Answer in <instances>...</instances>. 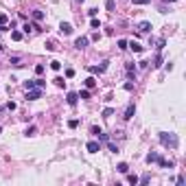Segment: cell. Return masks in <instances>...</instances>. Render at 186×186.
Returning <instances> with one entry per match:
<instances>
[{"mask_svg": "<svg viewBox=\"0 0 186 186\" xmlns=\"http://www.w3.org/2000/svg\"><path fill=\"white\" fill-rule=\"evenodd\" d=\"M125 90H127V92H132V90H134V83H132V81H127V83H125Z\"/></svg>", "mask_w": 186, "mask_h": 186, "instance_id": "37", "label": "cell"}, {"mask_svg": "<svg viewBox=\"0 0 186 186\" xmlns=\"http://www.w3.org/2000/svg\"><path fill=\"white\" fill-rule=\"evenodd\" d=\"M107 66H110V61H103V64L101 66H90V72H92V74H103V72H105V70H107Z\"/></svg>", "mask_w": 186, "mask_h": 186, "instance_id": "3", "label": "cell"}, {"mask_svg": "<svg viewBox=\"0 0 186 186\" xmlns=\"http://www.w3.org/2000/svg\"><path fill=\"white\" fill-rule=\"evenodd\" d=\"M0 132H2V127H0Z\"/></svg>", "mask_w": 186, "mask_h": 186, "instance_id": "41", "label": "cell"}, {"mask_svg": "<svg viewBox=\"0 0 186 186\" xmlns=\"http://www.w3.org/2000/svg\"><path fill=\"white\" fill-rule=\"evenodd\" d=\"M77 2H83V0H77Z\"/></svg>", "mask_w": 186, "mask_h": 186, "instance_id": "39", "label": "cell"}, {"mask_svg": "<svg viewBox=\"0 0 186 186\" xmlns=\"http://www.w3.org/2000/svg\"><path fill=\"white\" fill-rule=\"evenodd\" d=\"M50 68H53V70H61V61L53 59V61H50Z\"/></svg>", "mask_w": 186, "mask_h": 186, "instance_id": "21", "label": "cell"}, {"mask_svg": "<svg viewBox=\"0 0 186 186\" xmlns=\"http://www.w3.org/2000/svg\"><path fill=\"white\" fill-rule=\"evenodd\" d=\"M42 99V88H31L26 90V101H37Z\"/></svg>", "mask_w": 186, "mask_h": 186, "instance_id": "2", "label": "cell"}, {"mask_svg": "<svg viewBox=\"0 0 186 186\" xmlns=\"http://www.w3.org/2000/svg\"><path fill=\"white\" fill-rule=\"evenodd\" d=\"M59 31L64 35H70L72 33V24H70V22H61V24H59Z\"/></svg>", "mask_w": 186, "mask_h": 186, "instance_id": "6", "label": "cell"}, {"mask_svg": "<svg viewBox=\"0 0 186 186\" xmlns=\"http://www.w3.org/2000/svg\"><path fill=\"white\" fill-rule=\"evenodd\" d=\"M127 182L136 186V184H138V175H136V173H129V175H127Z\"/></svg>", "mask_w": 186, "mask_h": 186, "instance_id": "18", "label": "cell"}, {"mask_svg": "<svg viewBox=\"0 0 186 186\" xmlns=\"http://www.w3.org/2000/svg\"><path fill=\"white\" fill-rule=\"evenodd\" d=\"M77 94L81 99H90V90H81V92H77Z\"/></svg>", "mask_w": 186, "mask_h": 186, "instance_id": "27", "label": "cell"}, {"mask_svg": "<svg viewBox=\"0 0 186 186\" xmlns=\"http://www.w3.org/2000/svg\"><path fill=\"white\" fill-rule=\"evenodd\" d=\"M74 46H77L79 50H81V48H85V46H88V37H77V42H74Z\"/></svg>", "mask_w": 186, "mask_h": 186, "instance_id": "10", "label": "cell"}, {"mask_svg": "<svg viewBox=\"0 0 186 186\" xmlns=\"http://www.w3.org/2000/svg\"><path fill=\"white\" fill-rule=\"evenodd\" d=\"M11 64H13V66H22V64H20V57H18V55H15V57H11Z\"/></svg>", "mask_w": 186, "mask_h": 186, "instance_id": "32", "label": "cell"}, {"mask_svg": "<svg viewBox=\"0 0 186 186\" xmlns=\"http://www.w3.org/2000/svg\"><path fill=\"white\" fill-rule=\"evenodd\" d=\"M35 132H37V127H35V125H31V127H26V136H35Z\"/></svg>", "mask_w": 186, "mask_h": 186, "instance_id": "22", "label": "cell"}, {"mask_svg": "<svg viewBox=\"0 0 186 186\" xmlns=\"http://www.w3.org/2000/svg\"><path fill=\"white\" fill-rule=\"evenodd\" d=\"M158 158H160V156H158L156 151H151V153L147 156V162H149V164H151V162H158Z\"/></svg>", "mask_w": 186, "mask_h": 186, "instance_id": "19", "label": "cell"}, {"mask_svg": "<svg viewBox=\"0 0 186 186\" xmlns=\"http://www.w3.org/2000/svg\"><path fill=\"white\" fill-rule=\"evenodd\" d=\"M164 2H175V0H164Z\"/></svg>", "mask_w": 186, "mask_h": 186, "instance_id": "38", "label": "cell"}, {"mask_svg": "<svg viewBox=\"0 0 186 186\" xmlns=\"http://www.w3.org/2000/svg\"><path fill=\"white\" fill-rule=\"evenodd\" d=\"M68 127H70V129H77V127H79V121H77V118H72V121H68Z\"/></svg>", "mask_w": 186, "mask_h": 186, "instance_id": "24", "label": "cell"}, {"mask_svg": "<svg viewBox=\"0 0 186 186\" xmlns=\"http://www.w3.org/2000/svg\"><path fill=\"white\" fill-rule=\"evenodd\" d=\"M116 171H118V173H129V167H127V162H121V164L116 167Z\"/></svg>", "mask_w": 186, "mask_h": 186, "instance_id": "15", "label": "cell"}, {"mask_svg": "<svg viewBox=\"0 0 186 186\" xmlns=\"http://www.w3.org/2000/svg\"><path fill=\"white\" fill-rule=\"evenodd\" d=\"M11 39H13V42H20V39H22V33H20V31H11Z\"/></svg>", "mask_w": 186, "mask_h": 186, "instance_id": "20", "label": "cell"}, {"mask_svg": "<svg viewBox=\"0 0 186 186\" xmlns=\"http://www.w3.org/2000/svg\"><path fill=\"white\" fill-rule=\"evenodd\" d=\"M105 7H107V11H112V9H114V0H107V2H105Z\"/></svg>", "mask_w": 186, "mask_h": 186, "instance_id": "34", "label": "cell"}, {"mask_svg": "<svg viewBox=\"0 0 186 186\" xmlns=\"http://www.w3.org/2000/svg\"><path fill=\"white\" fill-rule=\"evenodd\" d=\"M118 48H121V50L127 48V39H118Z\"/></svg>", "mask_w": 186, "mask_h": 186, "instance_id": "30", "label": "cell"}, {"mask_svg": "<svg viewBox=\"0 0 186 186\" xmlns=\"http://www.w3.org/2000/svg\"><path fill=\"white\" fill-rule=\"evenodd\" d=\"M24 88H26V90L35 88V79H33V81H31V79H29V81H24Z\"/></svg>", "mask_w": 186, "mask_h": 186, "instance_id": "29", "label": "cell"}, {"mask_svg": "<svg viewBox=\"0 0 186 186\" xmlns=\"http://www.w3.org/2000/svg\"><path fill=\"white\" fill-rule=\"evenodd\" d=\"M125 70H127V77L134 81V77H136V64H127V66H125Z\"/></svg>", "mask_w": 186, "mask_h": 186, "instance_id": "8", "label": "cell"}, {"mask_svg": "<svg viewBox=\"0 0 186 186\" xmlns=\"http://www.w3.org/2000/svg\"><path fill=\"white\" fill-rule=\"evenodd\" d=\"M134 114H136V105H134V103H129L127 110H125V116H123V118H125V121H132Z\"/></svg>", "mask_w": 186, "mask_h": 186, "instance_id": "5", "label": "cell"}, {"mask_svg": "<svg viewBox=\"0 0 186 186\" xmlns=\"http://www.w3.org/2000/svg\"><path fill=\"white\" fill-rule=\"evenodd\" d=\"M127 48H132L134 53H142V50H145L140 44H138V42H132V44H127Z\"/></svg>", "mask_w": 186, "mask_h": 186, "instance_id": "12", "label": "cell"}, {"mask_svg": "<svg viewBox=\"0 0 186 186\" xmlns=\"http://www.w3.org/2000/svg\"><path fill=\"white\" fill-rule=\"evenodd\" d=\"M33 18H35V22H42V20H44V11H33Z\"/></svg>", "mask_w": 186, "mask_h": 186, "instance_id": "17", "label": "cell"}, {"mask_svg": "<svg viewBox=\"0 0 186 186\" xmlns=\"http://www.w3.org/2000/svg\"><path fill=\"white\" fill-rule=\"evenodd\" d=\"M112 114H114V110H112V107H105V110H103V116H105V118H110Z\"/></svg>", "mask_w": 186, "mask_h": 186, "instance_id": "26", "label": "cell"}, {"mask_svg": "<svg viewBox=\"0 0 186 186\" xmlns=\"http://www.w3.org/2000/svg\"><path fill=\"white\" fill-rule=\"evenodd\" d=\"M158 164H160L162 169H173V167H175L171 160H162V158H158Z\"/></svg>", "mask_w": 186, "mask_h": 186, "instance_id": "11", "label": "cell"}, {"mask_svg": "<svg viewBox=\"0 0 186 186\" xmlns=\"http://www.w3.org/2000/svg\"><path fill=\"white\" fill-rule=\"evenodd\" d=\"M90 26H92V29H101V22H99L96 18H92V22H90Z\"/></svg>", "mask_w": 186, "mask_h": 186, "instance_id": "25", "label": "cell"}, {"mask_svg": "<svg viewBox=\"0 0 186 186\" xmlns=\"http://www.w3.org/2000/svg\"><path fill=\"white\" fill-rule=\"evenodd\" d=\"M0 50H2V44H0Z\"/></svg>", "mask_w": 186, "mask_h": 186, "instance_id": "40", "label": "cell"}, {"mask_svg": "<svg viewBox=\"0 0 186 186\" xmlns=\"http://www.w3.org/2000/svg\"><path fill=\"white\" fill-rule=\"evenodd\" d=\"M160 66H162V57L158 55V57H156V64H153V68H160Z\"/></svg>", "mask_w": 186, "mask_h": 186, "instance_id": "33", "label": "cell"}, {"mask_svg": "<svg viewBox=\"0 0 186 186\" xmlns=\"http://www.w3.org/2000/svg\"><path fill=\"white\" fill-rule=\"evenodd\" d=\"M107 147H110V151H112V153H118V147L114 145V142H110V140H107Z\"/></svg>", "mask_w": 186, "mask_h": 186, "instance_id": "28", "label": "cell"}, {"mask_svg": "<svg viewBox=\"0 0 186 186\" xmlns=\"http://www.w3.org/2000/svg\"><path fill=\"white\" fill-rule=\"evenodd\" d=\"M160 142L164 145V147H171V149H175L177 145H180V140H177L175 134H167V132L160 134Z\"/></svg>", "mask_w": 186, "mask_h": 186, "instance_id": "1", "label": "cell"}, {"mask_svg": "<svg viewBox=\"0 0 186 186\" xmlns=\"http://www.w3.org/2000/svg\"><path fill=\"white\" fill-rule=\"evenodd\" d=\"M101 132H103V129H101V127H96V125L90 129V134H92V136H101Z\"/></svg>", "mask_w": 186, "mask_h": 186, "instance_id": "23", "label": "cell"}, {"mask_svg": "<svg viewBox=\"0 0 186 186\" xmlns=\"http://www.w3.org/2000/svg\"><path fill=\"white\" fill-rule=\"evenodd\" d=\"M66 77L72 79V77H74V70H72V68H68V70H66Z\"/></svg>", "mask_w": 186, "mask_h": 186, "instance_id": "36", "label": "cell"}, {"mask_svg": "<svg viewBox=\"0 0 186 186\" xmlns=\"http://www.w3.org/2000/svg\"><path fill=\"white\" fill-rule=\"evenodd\" d=\"M35 72H37V74H44V66L37 64V66H35Z\"/></svg>", "mask_w": 186, "mask_h": 186, "instance_id": "31", "label": "cell"}, {"mask_svg": "<svg viewBox=\"0 0 186 186\" xmlns=\"http://www.w3.org/2000/svg\"><path fill=\"white\" fill-rule=\"evenodd\" d=\"M94 85H96V79H94V77H88V79H85V88H88V90H92Z\"/></svg>", "mask_w": 186, "mask_h": 186, "instance_id": "14", "label": "cell"}, {"mask_svg": "<svg viewBox=\"0 0 186 186\" xmlns=\"http://www.w3.org/2000/svg\"><path fill=\"white\" fill-rule=\"evenodd\" d=\"M7 24H9V18H7L5 13H0V31L7 29Z\"/></svg>", "mask_w": 186, "mask_h": 186, "instance_id": "13", "label": "cell"}, {"mask_svg": "<svg viewBox=\"0 0 186 186\" xmlns=\"http://www.w3.org/2000/svg\"><path fill=\"white\" fill-rule=\"evenodd\" d=\"M53 81H55V85H57V88H66V81H64V77H55Z\"/></svg>", "mask_w": 186, "mask_h": 186, "instance_id": "16", "label": "cell"}, {"mask_svg": "<svg viewBox=\"0 0 186 186\" xmlns=\"http://www.w3.org/2000/svg\"><path fill=\"white\" fill-rule=\"evenodd\" d=\"M134 5H149V0H132Z\"/></svg>", "mask_w": 186, "mask_h": 186, "instance_id": "35", "label": "cell"}, {"mask_svg": "<svg viewBox=\"0 0 186 186\" xmlns=\"http://www.w3.org/2000/svg\"><path fill=\"white\" fill-rule=\"evenodd\" d=\"M66 101H68V105H77L79 94H77V92H68V94H66Z\"/></svg>", "mask_w": 186, "mask_h": 186, "instance_id": "7", "label": "cell"}, {"mask_svg": "<svg viewBox=\"0 0 186 186\" xmlns=\"http://www.w3.org/2000/svg\"><path fill=\"white\" fill-rule=\"evenodd\" d=\"M151 29H153L151 22H140V24H138V31H140V33H149Z\"/></svg>", "mask_w": 186, "mask_h": 186, "instance_id": "9", "label": "cell"}, {"mask_svg": "<svg viewBox=\"0 0 186 186\" xmlns=\"http://www.w3.org/2000/svg\"><path fill=\"white\" fill-rule=\"evenodd\" d=\"M85 149H88V153H99V149H101V142H99V140H90L88 145H85Z\"/></svg>", "mask_w": 186, "mask_h": 186, "instance_id": "4", "label": "cell"}]
</instances>
